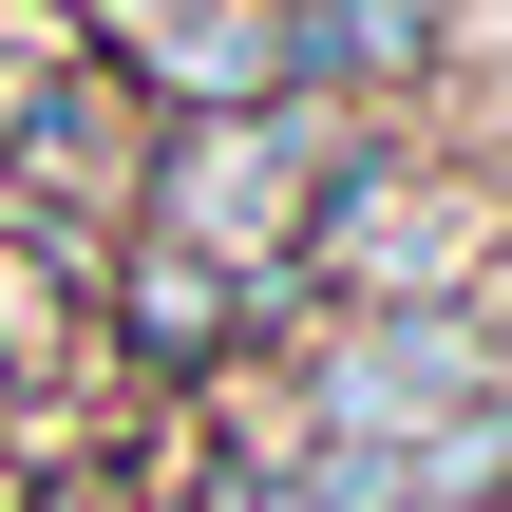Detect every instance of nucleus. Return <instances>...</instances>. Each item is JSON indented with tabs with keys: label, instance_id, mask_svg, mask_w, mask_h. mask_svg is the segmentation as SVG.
Segmentation results:
<instances>
[{
	"label": "nucleus",
	"instance_id": "obj_1",
	"mask_svg": "<svg viewBox=\"0 0 512 512\" xmlns=\"http://www.w3.org/2000/svg\"><path fill=\"white\" fill-rule=\"evenodd\" d=\"M342 114L323 95H266V114H171L152 133V209L133 228H171V247H209V266H285L304 247V209L342 190Z\"/></svg>",
	"mask_w": 512,
	"mask_h": 512
},
{
	"label": "nucleus",
	"instance_id": "obj_2",
	"mask_svg": "<svg viewBox=\"0 0 512 512\" xmlns=\"http://www.w3.org/2000/svg\"><path fill=\"white\" fill-rule=\"evenodd\" d=\"M152 95L133 76H95L76 38H19L0 57V209H38V228H133L152 209Z\"/></svg>",
	"mask_w": 512,
	"mask_h": 512
},
{
	"label": "nucleus",
	"instance_id": "obj_3",
	"mask_svg": "<svg viewBox=\"0 0 512 512\" xmlns=\"http://www.w3.org/2000/svg\"><path fill=\"white\" fill-rule=\"evenodd\" d=\"M57 38H76L95 76H133L152 114H266V95H285L266 0H57Z\"/></svg>",
	"mask_w": 512,
	"mask_h": 512
}]
</instances>
